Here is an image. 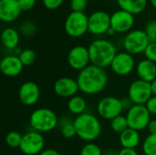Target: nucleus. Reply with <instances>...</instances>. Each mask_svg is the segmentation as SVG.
I'll return each instance as SVG.
<instances>
[{"instance_id":"37998d69","label":"nucleus","mask_w":156,"mask_h":155,"mask_svg":"<svg viewBox=\"0 0 156 155\" xmlns=\"http://www.w3.org/2000/svg\"><path fill=\"white\" fill-rule=\"evenodd\" d=\"M107 34L108 35H110V36H112V35H114V34H116V32H115V30L111 26L110 27V29L108 30V32H107Z\"/></svg>"},{"instance_id":"4c0bfd02","label":"nucleus","mask_w":156,"mask_h":155,"mask_svg":"<svg viewBox=\"0 0 156 155\" xmlns=\"http://www.w3.org/2000/svg\"><path fill=\"white\" fill-rule=\"evenodd\" d=\"M118 155H140L135 149H124L122 148L120 152H118Z\"/></svg>"},{"instance_id":"1a4fd4ad","label":"nucleus","mask_w":156,"mask_h":155,"mask_svg":"<svg viewBox=\"0 0 156 155\" xmlns=\"http://www.w3.org/2000/svg\"><path fill=\"white\" fill-rule=\"evenodd\" d=\"M123 108L122 105L121 99L114 96H106L100 100L97 104V112L101 118L107 121L122 115Z\"/></svg>"},{"instance_id":"b1692460","label":"nucleus","mask_w":156,"mask_h":155,"mask_svg":"<svg viewBox=\"0 0 156 155\" xmlns=\"http://www.w3.org/2000/svg\"><path fill=\"white\" fill-rule=\"evenodd\" d=\"M58 127L60 129V132L62 136L66 139H71L77 136V132L74 126V120L69 117H62L59 118Z\"/></svg>"},{"instance_id":"cd10ccee","label":"nucleus","mask_w":156,"mask_h":155,"mask_svg":"<svg viewBox=\"0 0 156 155\" xmlns=\"http://www.w3.org/2000/svg\"><path fill=\"white\" fill-rule=\"evenodd\" d=\"M20 61L22 64L25 66H31L37 59V54L33 49L30 48H26L23 49L20 55L18 56Z\"/></svg>"},{"instance_id":"2eb2a0df","label":"nucleus","mask_w":156,"mask_h":155,"mask_svg":"<svg viewBox=\"0 0 156 155\" xmlns=\"http://www.w3.org/2000/svg\"><path fill=\"white\" fill-rule=\"evenodd\" d=\"M54 92L60 98L70 99L80 91L77 79L70 77H61L58 79L53 86Z\"/></svg>"},{"instance_id":"2f4dec72","label":"nucleus","mask_w":156,"mask_h":155,"mask_svg":"<svg viewBox=\"0 0 156 155\" xmlns=\"http://www.w3.org/2000/svg\"><path fill=\"white\" fill-rule=\"evenodd\" d=\"M21 33L26 36V37H30V36H33L36 31H37V26L35 24H33L32 22H27L25 24H23L21 26Z\"/></svg>"},{"instance_id":"c9c22d12","label":"nucleus","mask_w":156,"mask_h":155,"mask_svg":"<svg viewBox=\"0 0 156 155\" xmlns=\"http://www.w3.org/2000/svg\"><path fill=\"white\" fill-rule=\"evenodd\" d=\"M147 110L151 113V115H156V96H152L150 100L145 104Z\"/></svg>"},{"instance_id":"f3484780","label":"nucleus","mask_w":156,"mask_h":155,"mask_svg":"<svg viewBox=\"0 0 156 155\" xmlns=\"http://www.w3.org/2000/svg\"><path fill=\"white\" fill-rule=\"evenodd\" d=\"M24 69V65L16 55H7L1 59L0 69L4 76L14 78L18 76Z\"/></svg>"},{"instance_id":"bb28decb","label":"nucleus","mask_w":156,"mask_h":155,"mask_svg":"<svg viewBox=\"0 0 156 155\" xmlns=\"http://www.w3.org/2000/svg\"><path fill=\"white\" fill-rule=\"evenodd\" d=\"M22 138H23V135L19 132L12 131V132H9L5 135V142L6 145L9 146L10 148H19Z\"/></svg>"},{"instance_id":"a19ab883","label":"nucleus","mask_w":156,"mask_h":155,"mask_svg":"<svg viewBox=\"0 0 156 155\" xmlns=\"http://www.w3.org/2000/svg\"><path fill=\"white\" fill-rule=\"evenodd\" d=\"M150 84H151V89H152L153 95H154V96H156V79L154 81H152Z\"/></svg>"},{"instance_id":"20e7f679","label":"nucleus","mask_w":156,"mask_h":155,"mask_svg":"<svg viewBox=\"0 0 156 155\" xmlns=\"http://www.w3.org/2000/svg\"><path fill=\"white\" fill-rule=\"evenodd\" d=\"M59 118L54 111L48 108H38L29 117V124L32 130L40 133L49 132L58 126Z\"/></svg>"},{"instance_id":"5701e85b","label":"nucleus","mask_w":156,"mask_h":155,"mask_svg":"<svg viewBox=\"0 0 156 155\" xmlns=\"http://www.w3.org/2000/svg\"><path fill=\"white\" fill-rule=\"evenodd\" d=\"M67 108L71 114L79 116L85 113V111L87 109V102L83 97L75 95L72 98L69 99Z\"/></svg>"},{"instance_id":"f03ea898","label":"nucleus","mask_w":156,"mask_h":155,"mask_svg":"<svg viewBox=\"0 0 156 155\" xmlns=\"http://www.w3.org/2000/svg\"><path fill=\"white\" fill-rule=\"evenodd\" d=\"M74 126L77 136L86 143L95 142L101 133V121L92 113L85 112L76 116L74 119Z\"/></svg>"},{"instance_id":"79ce46f5","label":"nucleus","mask_w":156,"mask_h":155,"mask_svg":"<svg viewBox=\"0 0 156 155\" xmlns=\"http://www.w3.org/2000/svg\"><path fill=\"white\" fill-rule=\"evenodd\" d=\"M102 155H118V153L115 151H107V152L103 153Z\"/></svg>"},{"instance_id":"6e6552de","label":"nucleus","mask_w":156,"mask_h":155,"mask_svg":"<svg viewBox=\"0 0 156 155\" xmlns=\"http://www.w3.org/2000/svg\"><path fill=\"white\" fill-rule=\"evenodd\" d=\"M129 128L141 132L147 129L151 122V113L145 105H133L126 113Z\"/></svg>"},{"instance_id":"423d86ee","label":"nucleus","mask_w":156,"mask_h":155,"mask_svg":"<svg viewBox=\"0 0 156 155\" xmlns=\"http://www.w3.org/2000/svg\"><path fill=\"white\" fill-rule=\"evenodd\" d=\"M150 40L144 30L135 29L130 31L124 37L123 48L126 52L133 55L144 53Z\"/></svg>"},{"instance_id":"a878e982","label":"nucleus","mask_w":156,"mask_h":155,"mask_svg":"<svg viewBox=\"0 0 156 155\" xmlns=\"http://www.w3.org/2000/svg\"><path fill=\"white\" fill-rule=\"evenodd\" d=\"M111 128L114 132L119 133V134H121L122 132L127 130L129 128V124H128L126 116L120 115V116L112 119L111 121Z\"/></svg>"},{"instance_id":"ddd939ff","label":"nucleus","mask_w":156,"mask_h":155,"mask_svg":"<svg viewBox=\"0 0 156 155\" xmlns=\"http://www.w3.org/2000/svg\"><path fill=\"white\" fill-rule=\"evenodd\" d=\"M111 27V16L105 11H96L89 16V32L102 35Z\"/></svg>"},{"instance_id":"c85d7f7f","label":"nucleus","mask_w":156,"mask_h":155,"mask_svg":"<svg viewBox=\"0 0 156 155\" xmlns=\"http://www.w3.org/2000/svg\"><path fill=\"white\" fill-rule=\"evenodd\" d=\"M103 153L101 151V148L95 143L94 142L92 143H86L83 147L81 148L80 155H102Z\"/></svg>"},{"instance_id":"412c9836","label":"nucleus","mask_w":156,"mask_h":155,"mask_svg":"<svg viewBox=\"0 0 156 155\" xmlns=\"http://www.w3.org/2000/svg\"><path fill=\"white\" fill-rule=\"evenodd\" d=\"M121 9L133 15L142 13L147 5V0H117Z\"/></svg>"},{"instance_id":"c03bdc74","label":"nucleus","mask_w":156,"mask_h":155,"mask_svg":"<svg viewBox=\"0 0 156 155\" xmlns=\"http://www.w3.org/2000/svg\"><path fill=\"white\" fill-rule=\"evenodd\" d=\"M150 2H151V4L153 5V6L156 8V0H150Z\"/></svg>"},{"instance_id":"473e14b6","label":"nucleus","mask_w":156,"mask_h":155,"mask_svg":"<svg viewBox=\"0 0 156 155\" xmlns=\"http://www.w3.org/2000/svg\"><path fill=\"white\" fill-rule=\"evenodd\" d=\"M88 5V0H71L70 7L74 12H83Z\"/></svg>"},{"instance_id":"aec40b11","label":"nucleus","mask_w":156,"mask_h":155,"mask_svg":"<svg viewBox=\"0 0 156 155\" xmlns=\"http://www.w3.org/2000/svg\"><path fill=\"white\" fill-rule=\"evenodd\" d=\"M120 144L124 149H136L141 143V136L138 131L128 128L119 135Z\"/></svg>"},{"instance_id":"7c9ffc66","label":"nucleus","mask_w":156,"mask_h":155,"mask_svg":"<svg viewBox=\"0 0 156 155\" xmlns=\"http://www.w3.org/2000/svg\"><path fill=\"white\" fill-rule=\"evenodd\" d=\"M144 56L146 59L156 63V42H150L144 51Z\"/></svg>"},{"instance_id":"f257e3e1","label":"nucleus","mask_w":156,"mask_h":155,"mask_svg":"<svg viewBox=\"0 0 156 155\" xmlns=\"http://www.w3.org/2000/svg\"><path fill=\"white\" fill-rule=\"evenodd\" d=\"M76 79L80 91L87 95H96L104 90L109 77L104 69L90 64L79 72Z\"/></svg>"},{"instance_id":"a211bd4d","label":"nucleus","mask_w":156,"mask_h":155,"mask_svg":"<svg viewBox=\"0 0 156 155\" xmlns=\"http://www.w3.org/2000/svg\"><path fill=\"white\" fill-rule=\"evenodd\" d=\"M17 0H0V19L10 23L17 19L21 13Z\"/></svg>"},{"instance_id":"e433bc0d","label":"nucleus","mask_w":156,"mask_h":155,"mask_svg":"<svg viewBox=\"0 0 156 155\" xmlns=\"http://www.w3.org/2000/svg\"><path fill=\"white\" fill-rule=\"evenodd\" d=\"M122 100V108H123V111H129L134 104L133 103V101L130 100L129 97H125V98H122L121 99Z\"/></svg>"},{"instance_id":"f704fd0d","label":"nucleus","mask_w":156,"mask_h":155,"mask_svg":"<svg viewBox=\"0 0 156 155\" xmlns=\"http://www.w3.org/2000/svg\"><path fill=\"white\" fill-rule=\"evenodd\" d=\"M17 1H18L21 10H24V11L32 9L36 4V0H17Z\"/></svg>"},{"instance_id":"9d476101","label":"nucleus","mask_w":156,"mask_h":155,"mask_svg":"<svg viewBox=\"0 0 156 155\" xmlns=\"http://www.w3.org/2000/svg\"><path fill=\"white\" fill-rule=\"evenodd\" d=\"M153 96L151 84L142 79L133 80L128 89V97L135 105H145Z\"/></svg>"},{"instance_id":"4be33fe9","label":"nucleus","mask_w":156,"mask_h":155,"mask_svg":"<svg viewBox=\"0 0 156 155\" xmlns=\"http://www.w3.org/2000/svg\"><path fill=\"white\" fill-rule=\"evenodd\" d=\"M1 40L5 48L16 49L19 43V34L12 27L5 28L1 34Z\"/></svg>"},{"instance_id":"72a5a7b5","label":"nucleus","mask_w":156,"mask_h":155,"mask_svg":"<svg viewBox=\"0 0 156 155\" xmlns=\"http://www.w3.org/2000/svg\"><path fill=\"white\" fill-rule=\"evenodd\" d=\"M43 1V5H45V7H47L48 9L53 10V9H57L58 7H59L64 0H42Z\"/></svg>"},{"instance_id":"58836bf2","label":"nucleus","mask_w":156,"mask_h":155,"mask_svg":"<svg viewBox=\"0 0 156 155\" xmlns=\"http://www.w3.org/2000/svg\"><path fill=\"white\" fill-rule=\"evenodd\" d=\"M147 131L149 132V134H156V120H151V122L148 124Z\"/></svg>"},{"instance_id":"4468645a","label":"nucleus","mask_w":156,"mask_h":155,"mask_svg":"<svg viewBox=\"0 0 156 155\" xmlns=\"http://www.w3.org/2000/svg\"><path fill=\"white\" fill-rule=\"evenodd\" d=\"M40 98V89L34 81L24 82L18 90V99L25 106H34Z\"/></svg>"},{"instance_id":"ea45409f","label":"nucleus","mask_w":156,"mask_h":155,"mask_svg":"<svg viewBox=\"0 0 156 155\" xmlns=\"http://www.w3.org/2000/svg\"><path fill=\"white\" fill-rule=\"evenodd\" d=\"M39 155H60V153L54 149H45Z\"/></svg>"},{"instance_id":"9b49d317","label":"nucleus","mask_w":156,"mask_h":155,"mask_svg":"<svg viewBox=\"0 0 156 155\" xmlns=\"http://www.w3.org/2000/svg\"><path fill=\"white\" fill-rule=\"evenodd\" d=\"M110 67L112 71L117 76L125 77L136 69V63L133 56L125 51L117 53Z\"/></svg>"},{"instance_id":"7ed1b4c3","label":"nucleus","mask_w":156,"mask_h":155,"mask_svg":"<svg viewBox=\"0 0 156 155\" xmlns=\"http://www.w3.org/2000/svg\"><path fill=\"white\" fill-rule=\"evenodd\" d=\"M90 63L100 68L110 67L117 55V49L113 43L107 39H96L88 47Z\"/></svg>"},{"instance_id":"c756f323","label":"nucleus","mask_w":156,"mask_h":155,"mask_svg":"<svg viewBox=\"0 0 156 155\" xmlns=\"http://www.w3.org/2000/svg\"><path fill=\"white\" fill-rule=\"evenodd\" d=\"M150 42H156V20L150 21L144 29Z\"/></svg>"},{"instance_id":"393cba45","label":"nucleus","mask_w":156,"mask_h":155,"mask_svg":"<svg viewBox=\"0 0 156 155\" xmlns=\"http://www.w3.org/2000/svg\"><path fill=\"white\" fill-rule=\"evenodd\" d=\"M142 150L144 155H156V134H149L144 138Z\"/></svg>"},{"instance_id":"39448f33","label":"nucleus","mask_w":156,"mask_h":155,"mask_svg":"<svg viewBox=\"0 0 156 155\" xmlns=\"http://www.w3.org/2000/svg\"><path fill=\"white\" fill-rule=\"evenodd\" d=\"M65 31L71 37H80L89 31V17L83 12L72 11L65 21Z\"/></svg>"},{"instance_id":"6ab92c4d","label":"nucleus","mask_w":156,"mask_h":155,"mask_svg":"<svg viewBox=\"0 0 156 155\" xmlns=\"http://www.w3.org/2000/svg\"><path fill=\"white\" fill-rule=\"evenodd\" d=\"M136 74L139 79L151 83L156 79V63L149 59H142L136 64Z\"/></svg>"},{"instance_id":"f8f14e48","label":"nucleus","mask_w":156,"mask_h":155,"mask_svg":"<svg viewBox=\"0 0 156 155\" xmlns=\"http://www.w3.org/2000/svg\"><path fill=\"white\" fill-rule=\"evenodd\" d=\"M69 66L77 71H81L90 65V58L88 48L84 46H76L72 48L68 54Z\"/></svg>"},{"instance_id":"dca6fc26","label":"nucleus","mask_w":156,"mask_h":155,"mask_svg":"<svg viewBox=\"0 0 156 155\" xmlns=\"http://www.w3.org/2000/svg\"><path fill=\"white\" fill-rule=\"evenodd\" d=\"M134 25L133 15L122 9L115 11L111 16V26L116 33L129 32Z\"/></svg>"},{"instance_id":"0eeeda50","label":"nucleus","mask_w":156,"mask_h":155,"mask_svg":"<svg viewBox=\"0 0 156 155\" xmlns=\"http://www.w3.org/2000/svg\"><path fill=\"white\" fill-rule=\"evenodd\" d=\"M19 150L25 155H39L45 150V138L34 130L23 134Z\"/></svg>"}]
</instances>
